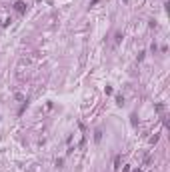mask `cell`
<instances>
[{
    "instance_id": "3957f363",
    "label": "cell",
    "mask_w": 170,
    "mask_h": 172,
    "mask_svg": "<svg viewBox=\"0 0 170 172\" xmlns=\"http://www.w3.org/2000/svg\"><path fill=\"white\" fill-rule=\"evenodd\" d=\"M134 172H142V170H140V168H136V170H134Z\"/></svg>"
},
{
    "instance_id": "7a4b0ae2",
    "label": "cell",
    "mask_w": 170,
    "mask_h": 172,
    "mask_svg": "<svg viewBox=\"0 0 170 172\" xmlns=\"http://www.w3.org/2000/svg\"><path fill=\"white\" fill-rule=\"evenodd\" d=\"M100 138H102V132H100V130H96V134H94V140H96V142H100Z\"/></svg>"
},
{
    "instance_id": "6da1fadb",
    "label": "cell",
    "mask_w": 170,
    "mask_h": 172,
    "mask_svg": "<svg viewBox=\"0 0 170 172\" xmlns=\"http://www.w3.org/2000/svg\"><path fill=\"white\" fill-rule=\"evenodd\" d=\"M14 8H16V12H20V14H22V12L26 10V4H24V2H16V4H14Z\"/></svg>"
}]
</instances>
